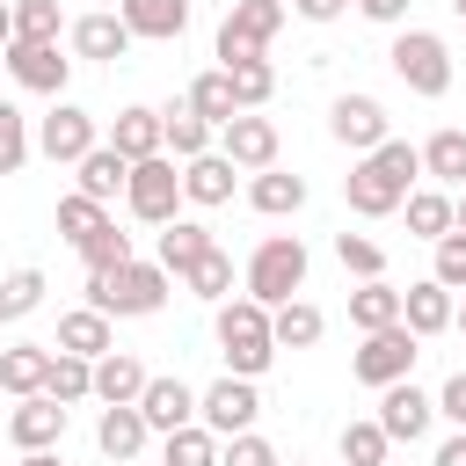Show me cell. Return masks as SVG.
<instances>
[{
  "instance_id": "1",
  "label": "cell",
  "mask_w": 466,
  "mask_h": 466,
  "mask_svg": "<svg viewBox=\"0 0 466 466\" xmlns=\"http://www.w3.org/2000/svg\"><path fill=\"white\" fill-rule=\"evenodd\" d=\"M415 175H422V153H415L408 138H379V146L342 175V197H350L357 218H393L400 197L415 189Z\"/></svg>"
},
{
  "instance_id": "2",
  "label": "cell",
  "mask_w": 466,
  "mask_h": 466,
  "mask_svg": "<svg viewBox=\"0 0 466 466\" xmlns=\"http://www.w3.org/2000/svg\"><path fill=\"white\" fill-rule=\"evenodd\" d=\"M87 306L109 320H146L167 306V269L160 262H116V269H87Z\"/></svg>"
},
{
  "instance_id": "3",
  "label": "cell",
  "mask_w": 466,
  "mask_h": 466,
  "mask_svg": "<svg viewBox=\"0 0 466 466\" xmlns=\"http://www.w3.org/2000/svg\"><path fill=\"white\" fill-rule=\"evenodd\" d=\"M218 357L233 379H262L277 364V335H269V306L262 299H218Z\"/></svg>"
},
{
  "instance_id": "4",
  "label": "cell",
  "mask_w": 466,
  "mask_h": 466,
  "mask_svg": "<svg viewBox=\"0 0 466 466\" xmlns=\"http://www.w3.org/2000/svg\"><path fill=\"white\" fill-rule=\"evenodd\" d=\"M306 291V240L299 233H269L255 255H248V299L262 306H284Z\"/></svg>"
},
{
  "instance_id": "5",
  "label": "cell",
  "mask_w": 466,
  "mask_h": 466,
  "mask_svg": "<svg viewBox=\"0 0 466 466\" xmlns=\"http://www.w3.org/2000/svg\"><path fill=\"white\" fill-rule=\"evenodd\" d=\"M124 204H131V218L167 226L175 204H182V160H175V153H146V160H131V175H124Z\"/></svg>"
},
{
  "instance_id": "6",
  "label": "cell",
  "mask_w": 466,
  "mask_h": 466,
  "mask_svg": "<svg viewBox=\"0 0 466 466\" xmlns=\"http://www.w3.org/2000/svg\"><path fill=\"white\" fill-rule=\"evenodd\" d=\"M386 58H393V73L408 80V95H430V102H437V95L451 87V51H444L437 29H400Z\"/></svg>"
},
{
  "instance_id": "7",
  "label": "cell",
  "mask_w": 466,
  "mask_h": 466,
  "mask_svg": "<svg viewBox=\"0 0 466 466\" xmlns=\"http://www.w3.org/2000/svg\"><path fill=\"white\" fill-rule=\"evenodd\" d=\"M277 29H284V0H233V7H226V22H218V66L262 58Z\"/></svg>"
},
{
  "instance_id": "8",
  "label": "cell",
  "mask_w": 466,
  "mask_h": 466,
  "mask_svg": "<svg viewBox=\"0 0 466 466\" xmlns=\"http://www.w3.org/2000/svg\"><path fill=\"white\" fill-rule=\"evenodd\" d=\"M415 357H422V335H415L408 320H393V328H371V335H364V350L350 357V371H357L364 386H393V379L415 371Z\"/></svg>"
},
{
  "instance_id": "9",
  "label": "cell",
  "mask_w": 466,
  "mask_h": 466,
  "mask_svg": "<svg viewBox=\"0 0 466 466\" xmlns=\"http://www.w3.org/2000/svg\"><path fill=\"white\" fill-rule=\"evenodd\" d=\"M255 415H262V393H255V379H218V386H204L197 393V422L211 430V437H240V430H255Z\"/></svg>"
},
{
  "instance_id": "10",
  "label": "cell",
  "mask_w": 466,
  "mask_h": 466,
  "mask_svg": "<svg viewBox=\"0 0 466 466\" xmlns=\"http://www.w3.org/2000/svg\"><path fill=\"white\" fill-rule=\"evenodd\" d=\"M0 66H7L15 87H29V95H66V80H73V58H66L58 44H29V36H15V44L0 51Z\"/></svg>"
},
{
  "instance_id": "11",
  "label": "cell",
  "mask_w": 466,
  "mask_h": 466,
  "mask_svg": "<svg viewBox=\"0 0 466 466\" xmlns=\"http://www.w3.org/2000/svg\"><path fill=\"white\" fill-rule=\"evenodd\" d=\"M218 153H226L240 175L277 167V124H269V116H255V109H233V116L218 124Z\"/></svg>"
},
{
  "instance_id": "12",
  "label": "cell",
  "mask_w": 466,
  "mask_h": 466,
  "mask_svg": "<svg viewBox=\"0 0 466 466\" xmlns=\"http://www.w3.org/2000/svg\"><path fill=\"white\" fill-rule=\"evenodd\" d=\"M386 124H393V116H386L379 95H335V109H328V131H335V146H350V153H371L379 138H393Z\"/></svg>"
},
{
  "instance_id": "13",
  "label": "cell",
  "mask_w": 466,
  "mask_h": 466,
  "mask_svg": "<svg viewBox=\"0 0 466 466\" xmlns=\"http://www.w3.org/2000/svg\"><path fill=\"white\" fill-rule=\"evenodd\" d=\"M87 146H102V138H95V116H87L80 102H58V109L36 124V153H44L51 167H73Z\"/></svg>"
},
{
  "instance_id": "14",
  "label": "cell",
  "mask_w": 466,
  "mask_h": 466,
  "mask_svg": "<svg viewBox=\"0 0 466 466\" xmlns=\"http://www.w3.org/2000/svg\"><path fill=\"white\" fill-rule=\"evenodd\" d=\"M430 415H437V400H430L415 379H393V386H379V415H371V422H379L393 444H415V437L430 430Z\"/></svg>"
},
{
  "instance_id": "15",
  "label": "cell",
  "mask_w": 466,
  "mask_h": 466,
  "mask_svg": "<svg viewBox=\"0 0 466 466\" xmlns=\"http://www.w3.org/2000/svg\"><path fill=\"white\" fill-rule=\"evenodd\" d=\"M66 44H73L80 58H102V66H116V58H124V51L138 44V36L124 29V15H109V7H95V15H80V22L66 29Z\"/></svg>"
},
{
  "instance_id": "16",
  "label": "cell",
  "mask_w": 466,
  "mask_h": 466,
  "mask_svg": "<svg viewBox=\"0 0 466 466\" xmlns=\"http://www.w3.org/2000/svg\"><path fill=\"white\" fill-rule=\"evenodd\" d=\"M7 437H15L22 451H51V444L66 437V408H58L51 393H22V408L7 415Z\"/></svg>"
},
{
  "instance_id": "17",
  "label": "cell",
  "mask_w": 466,
  "mask_h": 466,
  "mask_svg": "<svg viewBox=\"0 0 466 466\" xmlns=\"http://www.w3.org/2000/svg\"><path fill=\"white\" fill-rule=\"evenodd\" d=\"M116 15H124V29L146 36V44H175V36L189 29V0H116Z\"/></svg>"
},
{
  "instance_id": "18",
  "label": "cell",
  "mask_w": 466,
  "mask_h": 466,
  "mask_svg": "<svg viewBox=\"0 0 466 466\" xmlns=\"http://www.w3.org/2000/svg\"><path fill=\"white\" fill-rule=\"evenodd\" d=\"M138 415H146V430H182V422H197V393L182 386V379H146V393H138Z\"/></svg>"
},
{
  "instance_id": "19",
  "label": "cell",
  "mask_w": 466,
  "mask_h": 466,
  "mask_svg": "<svg viewBox=\"0 0 466 466\" xmlns=\"http://www.w3.org/2000/svg\"><path fill=\"white\" fill-rule=\"evenodd\" d=\"M146 437H153V430H146L138 400H116V408H102V422H95V444H102V459H116V466H124V459H138V451H146Z\"/></svg>"
},
{
  "instance_id": "20",
  "label": "cell",
  "mask_w": 466,
  "mask_h": 466,
  "mask_svg": "<svg viewBox=\"0 0 466 466\" xmlns=\"http://www.w3.org/2000/svg\"><path fill=\"white\" fill-rule=\"evenodd\" d=\"M124 175H131V160H124L116 146H87V153L73 160V182H80V197H95V204L124 197Z\"/></svg>"
},
{
  "instance_id": "21",
  "label": "cell",
  "mask_w": 466,
  "mask_h": 466,
  "mask_svg": "<svg viewBox=\"0 0 466 466\" xmlns=\"http://www.w3.org/2000/svg\"><path fill=\"white\" fill-rule=\"evenodd\" d=\"M233 175H240V167H233V160H226V153L211 146V153H197V160H182V197L211 211V204H226V197H233Z\"/></svg>"
},
{
  "instance_id": "22",
  "label": "cell",
  "mask_w": 466,
  "mask_h": 466,
  "mask_svg": "<svg viewBox=\"0 0 466 466\" xmlns=\"http://www.w3.org/2000/svg\"><path fill=\"white\" fill-rule=\"evenodd\" d=\"M451 306H459V291H444L437 277H422V284L400 291V320H408L415 335H444V328H451Z\"/></svg>"
},
{
  "instance_id": "23",
  "label": "cell",
  "mask_w": 466,
  "mask_h": 466,
  "mask_svg": "<svg viewBox=\"0 0 466 466\" xmlns=\"http://www.w3.org/2000/svg\"><path fill=\"white\" fill-rule=\"evenodd\" d=\"M146 379H153V371H146L131 350H102V357H95V400H102V408L138 400V393H146Z\"/></svg>"
},
{
  "instance_id": "24",
  "label": "cell",
  "mask_w": 466,
  "mask_h": 466,
  "mask_svg": "<svg viewBox=\"0 0 466 466\" xmlns=\"http://www.w3.org/2000/svg\"><path fill=\"white\" fill-rule=\"evenodd\" d=\"M248 204H255L262 218H291V211H306V175L255 167V182H248Z\"/></svg>"
},
{
  "instance_id": "25",
  "label": "cell",
  "mask_w": 466,
  "mask_h": 466,
  "mask_svg": "<svg viewBox=\"0 0 466 466\" xmlns=\"http://www.w3.org/2000/svg\"><path fill=\"white\" fill-rule=\"evenodd\" d=\"M269 335H277V350H313L328 335V313L313 299H284V306H269Z\"/></svg>"
},
{
  "instance_id": "26",
  "label": "cell",
  "mask_w": 466,
  "mask_h": 466,
  "mask_svg": "<svg viewBox=\"0 0 466 466\" xmlns=\"http://www.w3.org/2000/svg\"><path fill=\"white\" fill-rule=\"evenodd\" d=\"M415 153H422V175H430L437 189H466V131H459V124L430 131V146H415Z\"/></svg>"
},
{
  "instance_id": "27",
  "label": "cell",
  "mask_w": 466,
  "mask_h": 466,
  "mask_svg": "<svg viewBox=\"0 0 466 466\" xmlns=\"http://www.w3.org/2000/svg\"><path fill=\"white\" fill-rule=\"evenodd\" d=\"M51 350H73V357H102V350H116V335H109V313H95V306H73V313H58V342Z\"/></svg>"
},
{
  "instance_id": "28",
  "label": "cell",
  "mask_w": 466,
  "mask_h": 466,
  "mask_svg": "<svg viewBox=\"0 0 466 466\" xmlns=\"http://www.w3.org/2000/svg\"><path fill=\"white\" fill-rule=\"evenodd\" d=\"M160 153H175V160H197V153H211V124H204L189 102L160 109Z\"/></svg>"
},
{
  "instance_id": "29",
  "label": "cell",
  "mask_w": 466,
  "mask_h": 466,
  "mask_svg": "<svg viewBox=\"0 0 466 466\" xmlns=\"http://www.w3.org/2000/svg\"><path fill=\"white\" fill-rule=\"evenodd\" d=\"M204 248H211V226H197V218H167V226H160V248H153V262H160L167 277H182Z\"/></svg>"
},
{
  "instance_id": "30",
  "label": "cell",
  "mask_w": 466,
  "mask_h": 466,
  "mask_svg": "<svg viewBox=\"0 0 466 466\" xmlns=\"http://www.w3.org/2000/svg\"><path fill=\"white\" fill-rule=\"evenodd\" d=\"M44 393L58 408L73 400H95V357H73V350H51V371H44Z\"/></svg>"
},
{
  "instance_id": "31",
  "label": "cell",
  "mask_w": 466,
  "mask_h": 466,
  "mask_svg": "<svg viewBox=\"0 0 466 466\" xmlns=\"http://www.w3.org/2000/svg\"><path fill=\"white\" fill-rule=\"evenodd\" d=\"M109 146H116L124 160H146V153H160V109H146V102L116 109V131H109Z\"/></svg>"
},
{
  "instance_id": "32",
  "label": "cell",
  "mask_w": 466,
  "mask_h": 466,
  "mask_svg": "<svg viewBox=\"0 0 466 466\" xmlns=\"http://www.w3.org/2000/svg\"><path fill=\"white\" fill-rule=\"evenodd\" d=\"M350 320H357V335H371V328H393V320H400V291H393L386 277H364V284L350 291Z\"/></svg>"
},
{
  "instance_id": "33",
  "label": "cell",
  "mask_w": 466,
  "mask_h": 466,
  "mask_svg": "<svg viewBox=\"0 0 466 466\" xmlns=\"http://www.w3.org/2000/svg\"><path fill=\"white\" fill-rule=\"evenodd\" d=\"M44 371H51V350L44 342H15V350H0V386L22 400V393H44Z\"/></svg>"
},
{
  "instance_id": "34",
  "label": "cell",
  "mask_w": 466,
  "mask_h": 466,
  "mask_svg": "<svg viewBox=\"0 0 466 466\" xmlns=\"http://www.w3.org/2000/svg\"><path fill=\"white\" fill-rule=\"evenodd\" d=\"M400 211H408V233H415V240H444V233H451V197H444L437 182H430V189H408Z\"/></svg>"
},
{
  "instance_id": "35",
  "label": "cell",
  "mask_w": 466,
  "mask_h": 466,
  "mask_svg": "<svg viewBox=\"0 0 466 466\" xmlns=\"http://www.w3.org/2000/svg\"><path fill=\"white\" fill-rule=\"evenodd\" d=\"M182 284H189L197 299H211V306H218V299H233V255H226V248L211 240V248H204V255H197V262L182 269Z\"/></svg>"
},
{
  "instance_id": "36",
  "label": "cell",
  "mask_w": 466,
  "mask_h": 466,
  "mask_svg": "<svg viewBox=\"0 0 466 466\" xmlns=\"http://www.w3.org/2000/svg\"><path fill=\"white\" fill-rule=\"evenodd\" d=\"M182 102H189V109H197V116H204L211 131H218V124H226L233 109H240V102H233V80H226V66H218V73H197Z\"/></svg>"
},
{
  "instance_id": "37",
  "label": "cell",
  "mask_w": 466,
  "mask_h": 466,
  "mask_svg": "<svg viewBox=\"0 0 466 466\" xmlns=\"http://www.w3.org/2000/svg\"><path fill=\"white\" fill-rule=\"evenodd\" d=\"M160 466H218V437H211L204 422H182V430H167Z\"/></svg>"
},
{
  "instance_id": "38",
  "label": "cell",
  "mask_w": 466,
  "mask_h": 466,
  "mask_svg": "<svg viewBox=\"0 0 466 466\" xmlns=\"http://www.w3.org/2000/svg\"><path fill=\"white\" fill-rule=\"evenodd\" d=\"M226 80H233V102H240V109H262V102L277 95V66H269V58H240V66H226Z\"/></svg>"
},
{
  "instance_id": "39",
  "label": "cell",
  "mask_w": 466,
  "mask_h": 466,
  "mask_svg": "<svg viewBox=\"0 0 466 466\" xmlns=\"http://www.w3.org/2000/svg\"><path fill=\"white\" fill-rule=\"evenodd\" d=\"M44 306V269H7L0 277V320H29Z\"/></svg>"
},
{
  "instance_id": "40",
  "label": "cell",
  "mask_w": 466,
  "mask_h": 466,
  "mask_svg": "<svg viewBox=\"0 0 466 466\" xmlns=\"http://www.w3.org/2000/svg\"><path fill=\"white\" fill-rule=\"evenodd\" d=\"M102 226H109V204H95V197H80V189L58 197V233H66L73 248H80L87 233H102Z\"/></svg>"
},
{
  "instance_id": "41",
  "label": "cell",
  "mask_w": 466,
  "mask_h": 466,
  "mask_svg": "<svg viewBox=\"0 0 466 466\" xmlns=\"http://www.w3.org/2000/svg\"><path fill=\"white\" fill-rule=\"evenodd\" d=\"M393 437L379 422H342V466H386Z\"/></svg>"
},
{
  "instance_id": "42",
  "label": "cell",
  "mask_w": 466,
  "mask_h": 466,
  "mask_svg": "<svg viewBox=\"0 0 466 466\" xmlns=\"http://www.w3.org/2000/svg\"><path fill=\"white\" fill-rule=\"evenodd\" d=\"M36 153V138H29V116L15 109V102H0V175H22V160Z\"/></svg>"
},
{
  "instance_id": "43",
  "label": "cell",
  "mask_w": 466,
  "mask_h": 466,
  "mask_svg": "<svg viewBox=\"0 0 466 466\" xmlns=\"http://www.w3.org/2000/svg\"><path fill=\"white\" fill-rule=\"evenodd\" d=\"M335 262H342L350 277H386V248H379L371 233H335Z\"/></svg>"
},
{
  "instance_id": "44",
  "label": "cell",
  "mask_w": 466,
  "mask_h": 466,
  "mask_svg": "<svg viewBox=\"0 0 466 466\" xmlns=\"http://www.w3.org/2000/svg\"><path fill=\"white\" fill-rule=\"evenodd\" d=\"M80 262H87V269H116V262H131V233H116V218H109L102 233L80 240Z\"/></svg>"
},
{
  "instance_id": "45",
  "label": "cell",
  "mask_w": 466,
  "mask_h": 466,
  "mask_svg": "<svg viewBox=\"0 0 466 466\" xmlns=\"http://www.w3.org/2000/svg\"><path fill=\"white\" fill-rule=\"evenodd\" d=\"M15 36L58 44V0H15Z\"/></svg>"
},
{
  "instance_id": "46",
  "label": "cell",
  "mask_w": 466,
  "mask_h": 466,
  "mask_svg": "<svg viewBox=\"0 0 466 466\" xmlns=\"http://www.w3.org/2000/svg\"><path fill=\"white\" fill-rule=\"evenodd\" d=\"M430 248H437L430 277H437L444 291H459V284H466V233H444V240H430Z\"/></svg>"
},
{
  "instance_id": "47",
  "label": "cell",
  "mask_w": 466,
  "mask_h": 466,
  "mask_svg": "<svg viewBox=\"0 0 466 466\" xmlns=\"http://www.w3.org/2000/svg\"><path fill=\"white\" fill-rule=\"evenodd\" d=\"M218 466H284L255 430H240V437H218Z\"/></svg>"
},
{
  "instance_id": "48",
  "label": "cell",
  "mask_w": 466,
  "mask_h": 466,
  "mask_svg": "<svg viewBox=\"0 0 466 466\" xmlns=\"http://www.w3.org/2000/svg\"><path fill=\"white\" fill-rule=\"evenodd\" d=\"M437 415L466 430V371H451V379H444V393H437Z\"/></svg>"
},
{
  "instance_id": "49",
  "label": "cell",
  "mask_w": 466,
  "mask_h": 466,
  "mask_svg": "<svg viewBox=\"0 0 466 466\" xmlns=\"http://www.w3.org/2000/svg\"><path fill=\"white\" fill-rule=\"evenodd\" d=\"M291 7H299V15H306V22H335V15H342V7H350V0H291Z\"/></svg>"
},
{
  "instance_id": "50",
  "label": "cell",
  "mask_w": 466,
  "mask_h": 466,
  "mask_svg": "<svg viewBox=\"0 0 466 466\" xmlns=\"http://www.w3.org/2000/svg\"><path fill=\"white\" fill-rule=\"evenodd\" d=\"M357 7H364L371 22H400V15H408V0H357Z\"/></svg>"
},
{
  "instance_id": "51",
  "label": "cell",
  "mask_w": 466,
  "mask_h": 466,
  "mask_svg": "<svg viewBox=\"0 0 466 466\" xmlns=\"http://www.w3.org/2000/svg\"><path fill=\"white\" fill-rule=\"evenodd\" d=\"M15 44V0H0V51Z\"/></svg>"
},
{
  "instance_id": "52",
  "label": "cell",
  "mask_w": 466,
  "mask_h": 466,
  "mask_svg": "<svg viewBox=\"0 0 466 466\" xmlns=\"http://www.w3.org/2000/svg\"><path fill=\"white\" fill-rule=\"evenodd\" d=\"M451 233H466V189L451 197Z\"/></svg>"
},
{
  "instance_id": "53",
  "label": "cell",
  "mask_w": 466,
  "mask_h": 466,
  "mask_svg": "<svg viewBox=\"0 0 466 466\" xmlns=\"http://www.w3.org/2000/svg\"><path fill=\"white\" fill-rule=\"evenodd\" d=\"M22 466H58V451H22Z\"/></svg>"
},
{
  "instance_id": "54",
  "label": "cell",
  "mask_w": 466,
  "mask_h": 466,
  "mask_svg": "<svg viewBox=\"0 0 466 466\" xmlns=\"http://www.w3.org/2000/svg\"><path fill=\"white\" fill-rule=\"evenodd\" d=\"M451 328L466 335V284H459V306H451Z\"/></svg>"
},
{
  "instance_id": "55",
  "label": "cell",
  "mask_w": 466,
  "mask_h": 466,
  "mask_svg": "<svg viewBox=\"0 0 466 466\" xmlns=\"http://www.w3.org/2000/svg\"><path fill=\"white\" fill-rule=\"evenodd\" d=\"M451 7H459V22H466V0H451Z\"/></svg>"
},
{
  "instance_id": "56",
  "label": "cell",
  "mask_w": 466,
  "mask_h": 466,
  "mask_svg": "<svg viewBox=\"0 0 466 466\" xmlns=\"http://www.w3.org/2000/svg\"><path fill=\"white\" fill-rule=\"evenodd\" d=\"M102 7H116V0H102Z\"/></svg>"
},
{
  "instance_id": "57",
  "label": "cell",
  "mask_w": 466,
  "mask_h": 466,
  "mask_svg": "<svg viewBox=\"0 0 466 466\" xmlns=\"http://www.w3.org/2000/svg\"><path fill=\"white\" fill-rule=\"evenodd\" d=\"M124 466H138V459H124Z\"/></svg>"
}]
</instances>
